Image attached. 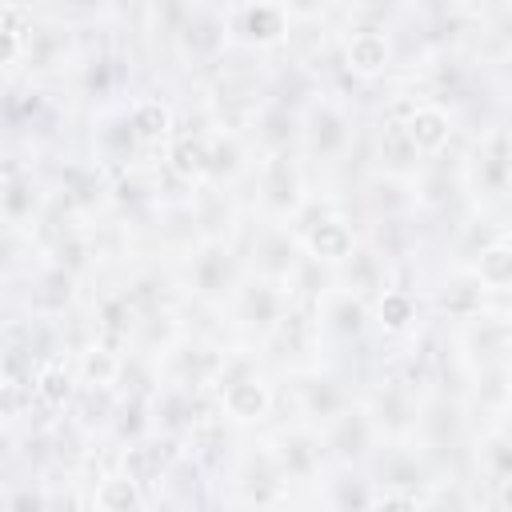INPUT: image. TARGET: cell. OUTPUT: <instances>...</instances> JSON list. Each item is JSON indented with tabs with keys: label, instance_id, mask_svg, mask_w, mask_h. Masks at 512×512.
Returning <instances> with one entry per match:
<instances>
[{
	"label": "cell",
	"instance_id": "cell-1",
	"mask_svg": "<svg viewBox=\"0 0 512 512\" xmlns=\"http://www.w3.org/2000/svg\"><path fill=\"white\" fill-rule=\"evenodd\" d=\"M356 124L352 112L324 92H312V100L300 108V156L316 164H340L352 148Z\"/></svg>",
	"mask_w": 512,
	"mask_h": 512
},
{
	"label": "cell",
	"instance_id": "cell-2",
	"mask_svg": "<svg viewBox=\"0 0 512 512\" xmlns=\"http://www.w3.org/2000/svg\"><path fill=\"white\" fill-rule=\"evenodd\" d=\"M244 260L232 252L228 240H200L188 252V288L204 304H224L244 284Z\"/></svg>",
	"mask_w": 512,
	"mask_h": 512
},
{
	"label": "cell",
	"instance_id": "cell-3",
	"mask_svg": "<svg viewBox=\"0 0 512 512\" xmlns=\"http://www.w3.org/2000/svg\"><path fill=\"white\" fill-rule=\"evenodd\" d=\"M256 200L272 220H296V212L304 208L308 192H304V172L292 148L284 152H264L260 168H256Z\"/></svg>",
	"mask_w": 512,
	"mask_h": 512
},
{
	"label": "cell",
	"instance_id": "cell-4",
	"mask_svg": "<svg viewBox=\"0 0 512 512\" xmlns=\"http://www.w3.org/2000/svg\"><path fill=\"white\" fill-rule=\"evenodd\" d=\"M464 184L472 196H504L512 188V132L504 124H492L472 144V156L464 160Z\"/></svg>",
	"mask_w": 512,
	"mask_h": 512
},
{
	"label": "cell",
	"instance_id": "cell-5",
	"mask_svg": "<svg viewBox=\"0 0 512 512\" xmlns=\"http://www.w3.org/2000/svg\"><path fill=\"white\" fill-rule=\"evenodd\" d=\"M372 468H376V488H388V492L428 496L436 488L432 460L416 440H384L372 456Z\"/></svg>",
	"mask_w": 512,
	"mask_h": 512
},
{
	"label": "cell",
	"instance_id": "cell-6",
	"mask_svg": "<svg viewBox=\"0 0 512 512\" xmlns=\"http://www.w3.org/2000/svg\"><path fill=\"white\" fill-rule=\"evenodd\" d=\"M292 288L288 284H276V280H264V276H244V284L236 288V296H232V312H236V324L240 328H248V332H256L260 340H268L280 324H284V316L292 312Z\"/></svg>",
	"mask_w": 512,
	"mask_h": 512
},
{
	"label": "cell",
	"instance_id": "cell-7",
	"mask_svg": "<svg viewBox=\"0 0 512 512\" xmlns=\"http://www.w3.org/2000/svg\"><path fill=\"white\" fill-rule=\"evenodd\" d=\"M268 104V96L260 92V84L248 72H220L208 96V112H212V128L216 132H244L256 124L260 108Z\"/></svg>",
	"mask_w": 512,
	"mask_h": 512
},
{
	"label": "cell",
	"instance_id": "cell-8",
	"mask_svg": "<svg viewBox=\"0 0 512 512\" xmlns=\"http://www.w3.org/2000/svg\"><path fill=\"white\" fill-rule=\"evenodd\" d=\"M300 264H304V248H300V236H296L292 224L272 220L252 236V248H248L252 276H264V280H276V284H292Z\"/></svg>",
	"mask_w": 512,
	"mask_h": 512
},
{
	"label": "cell",
	"instance_id": "cell-9",
	"mask_svg": "<svg viewBox=\"0 0 512 512\" xmlns=\"http://www.w3.org/2000/svg\"><path fill=\"white\" fill-rule=\"evenodd\" d=\"M320 440H324V452L328 460L352 468V464H364L376 456V444H380V432L368 416L364 404H348L340 416H332L324 428H320Z\"/></svg>",
	"mask_w": 512,
	"mask_h": 512
},
{
	"label": "cell",
	"instance_id": "cell-10",
	"mask_svg": "<svg viewBox=\"0 0 512 512\" xmlns=\"http://www.w3.org/2000/svg\"><path fill=\"white\" fill-rule=\"evenodd\" d=\"M228 352L216 348V344H204V340H176L164 348V376H168V388H184V392H200V388H212L220 368H224Z\"/></svg>",
	"mask_w": 512,
	"mask_h": 512
},
{
	"label": "cell",
	"instance_id": "cell-11",
	"mask_svg": "<svg viewBox=\"0 0 512 512\" xmlns=\"http://www.w3.org/2000/svg\"><path fill=\"white\" fill-rule=\"evenodd\" d=\"M380 440H416V420H420V404L412 396V388L404 380H380L368 400H364Z\"/></svg>",
	"mask_w": 512,
	"mask_h": 512
},
{
	"label": "cell",
	"instance_id": "cell-12",
	"mask_svg": "<svg viewBox=\"0 0 512 512\" xmlns=\"http://www.w3.org/2000/svg\"><path fill=\"white\" fill-rule=\"evenodd\" d=\"M268 448H272V456H276V464H280V472H284L288 484H292V480H300V484L316 480L320 468H324V460H328L324 440H320V428H312V424L280 428V432L268 440Z\"/></svg>",
	"mask_w": 512,
	"mask_h": 512
},
{
	"label": "cell",
	"instance_id": "cell-13",
	"mask_svg": "<svg viewBox=\"0 0 512 512\" xmlns=\"http://www.w3.org/2000/svg\"><path fill=\"white\" fill-rule=\"evenodd\" d=\"M228 36L244 48H276L292 36V12L276 4H236L228 8Z\"/></svg>",
	"mask_w": 512,
	"mask_h": 512
},
{
	"label": "cell",
	"instance_id": "cell-14",
	"mask_svg": "<svg viewBox=\"0 0 512 512\" xmlns=\"http://www.w3.org/2000/svg\"><path fill=\"white\" fill-rule=\"evenodd\" d=\"M236 488L260 512H268V508L288 500V480H284V472H280V464H276L268 444H256L252 452H244L240 472H236Z\"/></svg>",
	"mask_w": 512,
	"mask_h": 512
},
{
	"label": "cell",
	"instance_id": "cell-15",
	"mask_svg": "<svg viewBox=\"0 0 512 512\" xmlns=\"http://www.w3.org/2000/svg\"><path fill=\"white\" fill-rule=\"evenodd\" d=\"M340 64L348 76L372 80L392 64V36L384 24H352L340 40Z\"/></svg>",
	"mask_w": 512,
	"mask_h": 512
},
{
	"label": "cell",
	"instance_id": "cell-16",
	"mask_svg": "<svg viewBox=\"0 0 512 512\" xmlns=\"http://www.w3.org/2000/svg\"><path fill=\"white\" fill-rule=\"evenodd\" d=\"M372 324V304L348 288H328L316 300V332L332 340H360Z\"/></svg>",
	"mask_w": 512,
	"mask_h": 512
},
{
	"label": "cell",
	"instance_id": "cell-17",
	"mask_svg": "<svg viewBox=\"0 0 512 512\" xmlns=\"http://www.w3.org/2000/svg\"><path fill=\"white\" fill-rule=\"evenodd\" d=\"M176 48L188 56V60H220V52L228 48V8L216 12V8H188L180 28H176Z\"/></svg>",
	"mask_w": 512,
	"mask_h": 512
},
{
	"label": "cell",
	"instance_id": "cell-18",
	"mask_svg": "<svg viewBox=\"0 0 512 512\" xmlns=\"http://www.w3.org/2000/svg\"><path fill=\"white\" fill-rule=\"evenodd\" d=\"M296 236H300L304 256H308L312 264H324V268H340V264L356 252V244H360L356 228H352L340 212L312 220V224H308V228H300Z\"/></svg>",
	"mask_w": 512,
	"mask_h": 512
},
{
	"label": "cell",
	"instance_id": "cell-19",
	"mask_svg": "<svg viewBox=\"0 0 512 512\" xmlns=\"http://www.w3.org/2000/svg\"><path fill=\"white\" fill-rule=\"evenodd\" d=\"M488 296L492 288L480 284V276L472 268H456L452 276H444L436 288H432V308L436 316H448V320H476L488 312Z\"/></svg>",
	"mask_w": 512,
	"mask_h": 512
},
{
	"label": "cell",
	"instance_id": "cell-20",
	"mask_svg": "<svg viewBox=\"0 0 512 512\" xmlns=\"http://www.w3.org/2000/svg\"><path fill=\"white\" fill-rule=\"evenodd\" d=\"M40 204H44V192H40L36 176H32L28 168H20L16 160H8V168H4V196H0V208H4V224H8V232L28 228V224L36 220Z\"/></svg>",
	"mask_w": 512,
	"mask_h": 512
},
{
	"label": "cell",
	"instance_id": "cell-21",
	"mask_svg": "<svg viewBox=\"0 0 512 512\" xmlns=\"http://www.w3.org/2000/svg\"><path fill=\"white\" fill-rule=\"evenodd\" d=\"M336 288H348L356 296H364L368 304L388 288V260L380 256V248L372 244H356V252L336 268Z\"/></svg>",
	"mask_w": 512,
	"mask_h": 512
},
{
	"label": "cell",
	"instance_id": "cell-22",
	"mask_svg": "<svg viewBox=\"0 0 512 512\" xmlns=\"http://www.w3.org/2000/svg\"><path fill=\"white\" fill-rule=\"evenodd\" d=\"M124 112H128V124H132V132H136V140L144 144V148H156V144H172V128H176V108L164 100V96H156V92H144V96H132L128 104H124Z\"/></svg>",
	"mask_w": 512,
	"mask_h": 512
},
{
	"label": "cell",
	"instance_id": "cell-23",
	"mask_svg": "<svg viewBox=\"0 0 512 512\" xmlns=\"http://www.w3.org/2000/svg\"><path fill=\"white\" fill-rule=\"evenodd\" d=\"M420 164H424V156L408 140V128L404 124H392V120H380L376 124V168L384 176L412 180L420 172Z\"/></svg>",
	"mask_w": 512,
	"mask_h": 512
},
{
	"label": "cell",
	"instance_id": "cell-24",
	"mask_svg": "<svg viewBox=\"0 0 512 512\" xmlns=\"http://www.w3.org/2000/svg\"><path fill=\"white\" fill-rule=\"evenodd\" d=\"M460 344H464V352H468V360H472L476 368H480V364H500V360L512 356V344H508V320L484 312V316H476V320L464 324Z\"/></svg>",
	"mask_w": 512,
	"mask_h": 512
},
{
	"label": "cell",
	"instance_id": "cell-25",
	"mask_svg": "<svg viewBox=\"0 0 512 512\" xmlns=\"http://www.w3.org/2000/svg\"><path fill=\"white\" fill-rule=\"evenodd\" d=\"M76 396H80L76 364H68L64 356H52V360H40V364H36V376H32V400H36L40 408L60 412V408H68Z\"/></svg>",
	"mask_w": 512,
	"mask_h": 512
},
{
	"label": "cell",
	"instance_id": "cell-26",
	"mask_svg": "<svg viewBox=\"0 0 512 512\" xmlns=\"http://www.w3.org/2000/svg\"><path fill=\"white\" fill-rule=\"evenodd\" d=\"M348 404H352V396H348V388H344L336 376L312 372V376L300 380V412L308 416L312 428H324V424H328L332 416H340Z\"/></svg>",
	"mask_w": 512,
	"mask_h": 512
},
{
	"label": "cell",
	"instance_id": "cell-27",
	"mask_svg": "<svg viewBox=\"0 0 512 512\" xmlns=\"http://www.w3.org/2000/svg\"><path fill=\"white\" fill-rule=\"evenodd\" d=\"M456 136V116L436 104V100H420V108L408 120V140L416 144L420 156H440Z\"/></svg>",
	"mask_w": 512,
	"mask_h": 512
},
{
	"label": "cell",
	"instance_id": "cell-28",
	"mask_svg": "<svg viewBox=\"0 0 512 512\" xmlns=\"http://www.w3.org/2000/svg\"><path fill=\"white\" fill-rule=\"evenodd\" d=\"M76 376H80V392H112L124 376V352L100 340H88L80 348L76 360Z\"/></svg>",
	"mask_w": 512,
	"mask_h": 512
},
{
	"label": "cell",
	"instance_id": "cell-29",
	"mask_svg": "<svg viewBox=\"0 0 512 512\" xmlns=\"http://www.w3.org/2000/svg\"><path fill=\"white\" fill-rule=\"evenodd\" d=\"M208 148H212V132H184L172 136V144L164 148V164L176 180L184 184H208Z\"/></svg>",
	"mask_w": 512,
	"mask_h": 512
},
{
	"label": "cell",
	"instance_id": "cell-30",
	"mask_svg": "<svg viewBox=\"0 0 512 512\" xmlns=\"http://www.w3.org/2000/svg\"><path fill=\"white\" fill-rule=\"evenodd\" d=\"M420 320V296L412 288H400V284H388L376 300H372V324L384 332V336H404L412 332Z\"/></svg>",
	"mask_w": 512,
	"mask_h": 512
},
{
	"label": "cell",
	"instance_id": "cell-31",
	"mask_svg": "<svg viewBox=\"0 0 512 512\" xmlns=\"http://www.w3.org/2000/svg\"><path fill=\"white\" fill-rule=\"evenodd\" d=\"M92 512H148V492L128 472H104L88 500Z\"/></svg>",
	"mask_w": 512,
	"mask_h": 512
},
{
	"label": "cell",
	"instance_id": "cell-32",
	"mask_svg": "<svg viewBox=\"0 0 512 512\" xmlns=\"http://www.w3.org/2000/svg\"><path fill=\"white\" fill-rule=\"evenodd\" d=\"M32 32H36V16H32V8H20V4H4V8H0L4 76H8V80H12V76H16V68L24 64L28 44H32Z\"/></svg>",
	"mask_w": 512,
	"mask_h": 512
},
{
	"label": "cell",
	"instance_id": "cell-33",
	"mask_svg": "<svg viewBox=\"0 0 512 512\" xmlns=\"http://www.w3.org/2000/svg\"><path fill=\"white\" fill-rule=\"evenodd\" d=\"M72 296H76V272L60 268V264H48V268H40L28 304H32L40 316H60V312L72 304Z\"/></svg>",
	"mask_w": 512,
	"mask_h": 512
},
{
	"label": "cell",
	"instance_id": "cell-34",
	"mask_svg": "<svg viewBox=\"0 0 512 512\" xmlns=\"http://www.w3.org/2000/svg\"><path fill=\"white\" fill-rule=\"evenodd\" d=\"M476 468H480V476H488L492 484L512 480V428H492V432H484V440L476 444Z\"/></svg>",
	"mask_w": 512,
	"mask_h": 512
},
{
	"label": "cell",
	"instance_id": "cell-35",
	"mask_svg": "<svg viewBox=\"0 0 512 512\" xmlns=\"http://www.w3.org/2000/svg\"><path fill=\"white\" fill-rule=\"evenodd\" d=\"M472 272H476L480 284L492 288V292L512 288V236H496V240L472 260Z\"/></svg>",
	"mask_w": 512,
	"mask_h": 512
},
{
	"label": "cell",
	"instance_id": "cell-36",
	"mask_svg": "<svg viewBox=\"0 0 512 512\" xmlns=\"http://www.w3.org/2000/svg\"><path fill=\"white\" fill-rule=\"evenodd\" d=\"M100 124H104V128L96 132V148H100V156H104V160H128L132 148L140 144L136 132H132V124H128V112H124V108L104 112Z\"/></svg>",
	"mask_w": 512,
	"mask_h": 512
},
{
	"label": "cell",
	"instance_id": "cell-37",
	"mask_svg": "<svg viewBox=\"0 0 512 512\" xmlns=\"http://www.w3.org/2000/svg\"><path fill=\"white\" fill-rule=\"evenodd\" d=\"M244 144L236 132H212V148H208V184H224L236 172H244Z\"/></svg>",
	"mask_w": 512,
	"mask_h": 512
},
{
	"label": "cell",
	"instance_id": "cell-38",
	"mask_svg": "<svg viewBox=\"0 0 512 512\" xmlns=\"http://www.w3.org/2000/svg\"><path fill=\"white\" fill-rule=\"evenodd\" d=\"M368 512H424V496H412V492H388V488H376Z\"/></svg>",
	"mask_w": 512,
	"mask_h": 512
},
{
	"label": "cell",
	"instance_id": "cell-39",
	"mask_svg": "<svg viewBox=\"0 0 512 512\" xmlns=\"http://www.w3.org/2000/svg\"><path fill=\"white\" fill-rule=\"evenodd\" d=\"M8 512H48V492L24 484V488H16V492L8 496Z\"/></svg>",
	"mask_w": 512,
	"mask_h": 512
},
{
	"label": "cell",
	"instance_id": "cell-40",
	"mask_svg": "<svg viewBox=\"0 0 512 512\" xmlns=\"http://www.w3.org/2000/svg\"><path fill=\"white\" fill-rule=\"evenodd\" d=\"M496 504H500V512H512V480L496 484Z\"/></svg>",
	"mask_w": 512,
	"mask_h": 512
}]
</instances>
